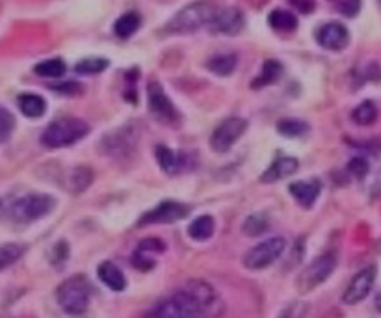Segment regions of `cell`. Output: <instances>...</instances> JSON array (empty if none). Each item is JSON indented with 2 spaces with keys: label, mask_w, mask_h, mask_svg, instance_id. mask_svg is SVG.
I'll use <instances>...</instances> for the list:
<instances>
[{
  "label": "cell",
  "mask_w": 381,
  "mask_h": 318,
  "mask_svg": "<svg viewBox=\"0 0 381 318\" xmlns=\"http://www.w3.org/2000/svg\"><path fill=\"white\" fill-rule=\"evenodd\" d=\"M238 58L236 54H216L207 62V69L218 76H229L236 69Z\"/></svg>",
  "instance_id": "cell-20"
},
{
  "label": "cell",
  "mask_w": 381,
  "mask_h": 318,
  "mask_svg": "<svg viewBox=\"0 0 381 318\" xmlns=\"http://www.w3.org/2000/svg\"><path fill=\"white\" fill-rule=\"evenodd\" d=\"M376 309L381 313V294L376 298Z\"/></svg>",
  "instance_id": "cell-37"
},
{
  "label": "cell",
  "mask_w": 381,
  "mask_h": 318,
  "mask_svg": "<svg viewBox=\"0 0 381 318\" xmlns=\"http://www.w3.org/2000/svg\"><path fill=\"white\" fill-rule=\"evenodd\" d=\"M352 119L361 127H368V125L376 123L377 119V106L372 101H362L361 105L355 106L352 112Z\"/></svg>",
  "instance_id": "cell-24"
},
{
  "label": "cell",
  "mask_w": 381,
  "mask_h": 318,
  "mask_svg": "<svg viewBox=\"0 0 381 318\" xmlns=\"http://www.w3.org/2000/svg\"><path fill=\"white\" fill-rule=\"evenodd\" d=\"M248 128V121L244 118H227L223 119L212 133L210 148L216 153H225L242 138V134Z\"/></svg>",
  "instance_id": "cell-7"
},
{
  "label": "cell",
  "mask_w": 381,
  "mask_h": 318,
  "mask_svg": "<svg viewBox=\"0 0 381 318\" xmlns=\"http://www.w3.org/2000/svg\"><path fill=\"white\" fill-rule=\"evenodd\" d=\"M348 170L355 177H365L368 173V162L365 158H352L348 164Z\"/></svg>",
  "instance_id": "cell-32"
},
{
  "label": "cell",
  "mask_w": 381,
  "mask_h": 318,
  "mask_svg": "<svg viewBox=\"0 0 381 318\" xmlns=\"http://www.w3.org/2000/svg\"><path fill=\"white\" fill-rule=\"evenodd\" d=\"M359 6H361V0H344L342 4L339 6V10L342 11L344 15L353 17V15L359 11Z\"/></svg>",
  "instance_id": "cell-35"
},
{
  "label": "cell",
  "mask_w": 381,
  "mask_h": 318,
  "mask_svg": "<svg viewBox=\"0 0 381 318\" xmlns=\"http://www.w3.org/2000/svg\"><path fill=\"white\" fill-rule=\"evenodd\" d=\"M335 266H337V255L335 253L330 252L316 257L315 261L307 266L305 270L300 274V277H298V290H300L301 294H305V292H311L316 287H320L333 274Z\"/></svg>",
  "instance_id": "cell-5"
},
{
  "label": "cell",
  "mask_w": 381,
  "mask_h": 318,
  "mask_svg": "<svg viewBox=\"0 0 381 318\" xmlns=\"http://www.w3.org/2000/svg\"><path fill=\"white\" fill-rule=\"evenodd\" d=\"M26 247L23 244H4L0 246V270H4L15 261H19Z\"/></svg>",
  "instance_id": "cell-29"
},
{
  "label": "cell",
  "mask_w": 381,
  "mask_h": 318,
  "mask_svg": "<svg viewBox=\"0 0 381 318\" xmlns=\"http://www.w3.org/2000/svg\"><path fill=\"white\" fill-rule=\"evenodd\" d=\"M278 133L285 138H300L309 133V125L301 119H281L278 123Z\"/></svg>",
  "instance_id": "cell-26"
},
{
  "label": "cell",
  "mask_w": 381,
  "mask_h": 318,
  "mask_svg": "<svg viewBox=\"0 0 381 318\" xmlns=\"http://www.w3.org/2000/svg\"><path fill=\"white\" fill-rule=\"evenodd\" d=\"M285 246H287V242H285L283 237H272L268 240H264V242L257 244V246L251 247L250 252L245 253V268H250V270H264V268H268L270 265H273L281 257V253L285 252Z\"/></svg>",
  "instance_id": "cell-6"
},
{
  "label": "cell",
  "mask_w": 381,
  "mask_h": 318,
  "mask_svg": "<svg viewBox=\"0 0 381 318\" xmlns=\"http://www.w3.org/2000/svg\"><path fill=\"white\" fill-rule=\"evenodd\" d=\"M90 133V125L81 118H60L52 121L41 136V143L49 149H60L81 142Z\"/></svg>",
  "instance_id": "cell-2"
},
{
  "label": "cell",
  "mask_w": 381,
  "mask_h": 318,
  "mask_svg": "<svg viewBox=\"0 0 381 318\" xmlns=\"http://www.w3.org/2000/svg\"><path fill=\"white\" fill-rule=\"evenodd\" d=\"M156 158H158V164L164 171L168 173H175V171L179 170L181 160L179 157L171 151L170 148H166V145H156Z\"/></svg>",
  "instance_id": "cell-28"
},
{
  "label": "cell",
  "mask_w": 381,
  "mask_h": 318,
  "mask_svg": "<svg viewBox=\"0 0 381 318\" xmlns=\"http://www.w3.org/2000/svg\"><path fill=\"white\" fill-rule=\"evenodd\" d=\"M281 73H283V66L278 62V60H266V62L263 63V69H260V73L257 75V78L251 82V88L259 90V88H264V86L273 84V82L279 81Z\"/></svg>",
  "instance_id": "cell-18"
},
{
  "label": "cell",
  "mask_w": 381,
  "mask_h": 318,
  "mask_svg": "<svg viewBox=\"0 0 381 318\" xmlns=\"http://www.w3.org/2000/svg\"><path fill=\"white\" fill-rule=\"evenodd\" d=\"M184 292H188V294L192 296L193 302L201 309V314L218 311V305H220L218 296L216 292L212 290V287L207 285V283H203V281H190L186 289H184Z\"/></svg>",
  "instance_id": "cell-13"
},
{
  "label": "cell",
  "mask_w": 381,
  "mask_h": 318,
  "mask_svg": "<svg viewBox=\"0 0 381 318\" xmlns=\"http://www.w3.org/2000/svg\"><path fill=\"white\" fill-rule=\"evenodd\" d=\"M245 26L244 14L238 8H223L218 10L214 19L210 21L208 29L212 34H221V36H236L240 34Z\"/></svg>",
  "instance_id": "cell-12"
},
{
  "label": "cell",
  "mask_w": 381,
  "mask_h": 318,
  "mask_svg": "<svg viewBox=\"0 0 381 318\" xmlns=\"http://www.w3.org/2000/svg\"><path fill=\"white\" fill-rule=\"evenodd\" d=\"M52 90L58 91V93H66V96H78V93H82V86L76 84V82H66V84L54 86Z\"/></svg>",
  "instance_id": "cell-33"
},
{
  "label": "cell",
  "mask_w": 381,
  "mask_h": 318,
  "mask_svg": "<svg viewBox=\"0 0 381 318\" xmlns=\"http://www.w3.org/2000/svg\"><path fill=\"white\" fill-rule=\"evenodd\" d=\"M322 192V183L318 179H309V180H298L290 185V194L292 198L305 209H311L315 201L318 200V195Z\"/></svg>",
  "instance_id": "cell-14"
},
{
  "label": "cell",
  "mask_w": 381,
  "mask_h": 318,
  "mask_svg": "<svg viewBox=\"0 0 381 318\" xmlns=\"http://www.w3.org/2000/svg\"><path fill=\"white\" fill-rule=\"evenodd\" d=\"M110 66V62L106 58L101 56H91V58H84L81 62L75 66V71L78 75H99L103 73L106 67Z\"/></svg>",
  "instance_id": "cell-27"
},
{
  "label": "cell",
  "mask_w": 381,
  "mask_h": 318,
  "mask_svg": "<svg viewBox=\"0 0 381 318\" xmlns=\"http://www.w3.org/2000/svg\"><path fill=\"white\" fill-rule=\"evenodd\" d=\"M268 23L275 32L283 34H290L298 29L296 15L287 10H273L272 14L268 15Z\"/></svg>",
  "instance_id": "cell-21"
},
{
  "label": "cell",
  "mask_w": 381,
  "mask_h": 318,
  "mask_svg": "<svg viewBox=\"0 0 381 318\" xmlns=\"http://www.w3.org/2000/svg\"><path fill=\"white\" fill-rule=\"evenodd\" d=\"M97 276H99V279L103 281L104 285L108 287L110 290H116V292H121L127 287V279L123 276V272L110 261L101 262L99 268H97Z\"/></svg>",
  "instance_id": "cell-16"
},
{
  "label": "cell",
  "mask_w": 381,
  "mask_h": 318,
  "mask_svg": "<svg viewBox=\"0 0 381 318\" xmlns=\"http://www.w3.org/2000/svg\"><path fill=\"white\" fill-rule=\"evenodd\" d=\"M93 180V171L86 166H78L69 173V179H67V188L75 194H81L84 192L88 186L91 185Z\"/></svg>",
  "instance_id": "cell-22"
},
{
  "label": "cell",
  "mask_w": 381,
  "mask_h": 318,
  "mask_svg": "<svg viewBox=\"0 0 381 318\" xmlns=\"http://www.w3.org/2000/svg\"><path fill=\"white\" fill-rule=\"evenodd\" d=\"M17 105H19L21 112H23L26 118H41L45 114V110H47V103L45 99L36 93H23V96L17 99Z\"/></svg>",
  "instance_id": "cell-17"
},
{
  "label": "cell",
  "mask_w": 381,
  "mask_h": 318,
  "mask_svg": "<svg viewBox=\"0 0 381 318\" xmlns=\"http://www.w3.org/2000/svg\"><path fill=\"white\" fill-rule=\"evenodd\" d=\"M15 128V118L6 108H0V143L10 140Z\"/></svg>",
  "instance_id": "cell-31"
},
{
  "label": "cell",
  "mask_w": 381,
  "mask_h": 318,
  "mask_svg": "<svg viewBox=\"0 0 381 318\" xmlns=\"http://www.w3.org/2000/svg\"><path fill=\"white\" fill-rule=\"evenodd\" d=\"M147 99H149V108L156 118L164 123H175L179 119V112L173 106L171 99L166 96L164 88L158 82H151L147 86Z\"/></svg>",
  "instance_id": "cell-8"
},
{
  "label": "cell",
  "mask_w": 381,
  "mask_h": 318,
  "mask_svg": "<svg viewBox=\"0 0 381 318\" xmlns=\"http://www.w3.org/2000/svg\"><path fill=\"white\" fill-rule=\"evenodd\" d=\"M56 207V200L47 194H29L8 207V218L17 223H30L47 216Z\"/></svg>",
  "instance_id": "cell-4"
},
{
  "label": "cell",
  "mask_w": 381,
  "mask_h": 318,
  "mask_svg": "<svg viewBox=\"0 0 381 318\" xmlns=\"http://www.w3.org/2000/svg\"><path fill=\"white\" fill-rule=\"evenodd\" d=\"M288 2H290V4L303 15L313 14V11H315V8H316L315 0H288Z\"/></svg>",
  "instance_id": "cell-34"
},
{
  "label": "cell",
  "mask_w": 381,
  "mask_h": 318,
  "mask_svg": "<svg viewBox=\"0 0 381 318\" xmlns=\"http://www.w3.org/2000/svg\"><path fill=\"white\" fill-rule=\"evenodd\" d=\"M374 281H376V268H374V266H367V268H362L361 272H357V274L352 277L346 290H344V304L355 305L359 304V302H362V299L370 294Z\"/></svg>",
  "instance_id": "cell-9"
},
{
  "label": "cell",
  "mask_w": 381,
  "mask_h": 318,
  "mask_svg": "<svg viewBox=\"0 0 381 318\" xmlns=\"http://www.w3.org/2000/svg\"><path fill=\"white\" fill-rule=\"evenodd\" d=\"M298 168H300V162H298L296 158L281 157L270 164L268 170L264 171L263 175H260V180H263V183H275V180L287 179V177L296 173Z\"/></svg>",
  "instance_id": "cell-15"
},
{
  "label": "cell",
  "mask_w": 381,
  "mask_h": 318,
  "mask_svg": "<svg viewBox=\"0 0 381 318\" xmlns=\"http://www.w3.org/2000/svg\"><path fill=\"white\" fill-rule=\"evenodd\" d=\"M316 41L325 51L339 53V51H344V48L348 47L350 32L342 23L331 21V23L322 24L320 29L316 30Z\"/></svg>",
  "instance_id": "cell-10"
},
{
  "label": "cell",
  "mask_w": 381,
  "mask_h": 318,
  "mask_svg": "<svg viewBox=\"0 0 381 318\" xmlns=\"http://www.w3.org/2000/svg\"><path fill=\"white\" fill-rule=\"evenodd\" d=\"M141 24V17L136 14V11H127V14H123L116 23H113V32L116 36L121 39L131 38L132 34H136L138 29H140Z\"/></svg>",
  "instance_id": "cell-19"
},
{
  "label": "cell",
  "mask_w": 381,
  "mask_h": 318,
  "mask_svg": "<svg viewBox=\"0 0 381 318\" xmlns=\"http://www.w3.org/2000/svg\"><path fill=\"white\" fill-rule=\"evenodd\" d=\"M66 69L67 66L61 58H51V60H45V62L34 67L36 75L45 76V78H60L66 73Z\"/></svg>",
  "instance_id": "cell-25"
},
{
  "label": "cell",
  "mask_w": 381,
  "mask_h": 318,
  "mask_svg": "<svg viewBox=\"0 0 381 318\" xmlns=\"http://www.w3.org/2000/svg\"><path fill=\"white\" fill-rule=\"evenodd\" d=\"M279 318H294V307L287 309V311H285V313H283Z\"/></svg>",
  "instance_id": "cell-36"
},
{
  "label": "cell",
  "mask_w": 381,
  "mask_h": 318,
  "mask_svg": "<svg viewBox=\"0 0 381 318\" xmlns=\"http://www.w3.org/2000/svg\"><path fill=\"white\" fill-rule=\"evenodd\" d=\"M190 214V207L184 203H177V201H164L158 205L156 209L149 210L143 214L138 222V225H153V223H171L177 220L186 218Z\"/></svg>",
  "instance_id": "cell-11"
},
{
  "label": "cell",
  "mask_w": 381,
  "mask_h": 318,
  "mask_svg": "<svg viewBox=\"0 0 381 318\" xmlns=\"http://www.w3.org/2000/svg\"><path fill=\"white\" fill-rule=\"evenodd\" d=\"M218 8L210 0H198L192 4L184 6L183 10L171 17V21L166 24V34H192L198 32L203 26H208L214 19Z\"/></svg>",
  "instance_id": "cell-1"
},
{
  "label": "cell",
  "mask_w": 381,
  "mask_h": 318,
  "mask_svg": "<svg viewBox=\"0 0 381 318\" xmlns=\"http://www.w3.org/2000/svg\"><path fill=\"white\" fill-rule=\"evenodd\" d=\"M188 235L193 240H208L214 235V218L212 216H199L193 220L188 227Z\"/></svg>",
  "instance_id": "cell-23"
},
{
  "label": "cell",
  "mask_w": 381,
  "mask_h": 318,
  "mask_svg": "<svg viewBox=\"0 0 381 318\" xmlns=\"http://www.w3.org/2000/svg\"><path fill=\"white\" fill-rule=\"evenodd\" d=\"M245 235H250V237H259L263 235L266 229H268V218L263 216V214H253L250 218H245L244 225H242Z\"/></svg>",
  "instance_id": "cell-30"
},
{
  "label": "cell",
  "mask_w": 381,
  "mask_h": 318,
  "mask_svg": "<svg viewBox=\"0 0 381 318\" xmlns=\"http://www.w3.org/2000/svg\"><path fill=\"white\" fill-rule=\"evenodd\" d=\"M91 287L84 276H73L58 287L56 299L67 314L81 317L90 305Z\"/></svg>",
  "instance_id": "cell-3"
}]
</instances>
